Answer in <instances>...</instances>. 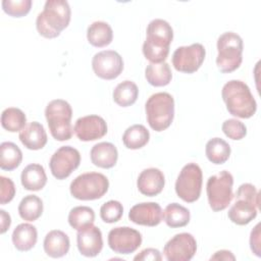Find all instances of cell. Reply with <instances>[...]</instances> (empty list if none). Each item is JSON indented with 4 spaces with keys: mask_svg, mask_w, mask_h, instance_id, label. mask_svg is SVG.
Wrapping results in <instances>:
<instances>
[{
    "mask_svg": "<svg viewBox=\"0 0 261 261\" xmlns=\"http://www.w3.org/2000/svg\"><path fill=\"white\" fill-rule=\"evenodd\" d=\"M234 198H242L245 200H248L252 203H254L258 208L260 206V201H259V193L256 189L255 186L252 184H243L239 187V189L236 192Z\"/></svg>",
    "mask_w": 261,
    "mask_h": 261,
    "instance_id": "38",
    "label": "cell"
},
{
    "mask_svg": "<svg viewBox=\"0 0 261 261\" xmlns=\"http://www.w3.org/2000/svg\"><path fill=\"white\" fill-rule=\"evenodd\" d=\"M203 173L201 167L194 162L186 164L175 181V193L187 203L196 202L201 195Z\"/></svg>",
    "mask_w": 261,
    "mask_h": 261,
    "instance_id": "9",
    "label": "cell"
},
{
    "mask_svg": "<svg viewBox=\"0 0 261 261\" xmlns=\"http://www.w3.org/2000/svg\"><path fill=\"white\" fill-rule=\"evenodd\" d=\"M191 219L190 210L178 203L168 204L163 211V220L171 228L184 227Z\"/></svg>",
    "mask_w": 261,
    "mask_h": 261,
    "instance_id": "29",
    "label": "cell"
},
{
    "mask_svg": "<svg viewBox=\"0 0 261 261\" xmlns=\"http://www.w3.org/2000/svg\"><path fill=\"white\" fill-rule=\"evenodd\" d=\"M70 17L71 10L67 1L48 0L45 2L43 11L37 16V31L44 38H56L68 27Z\"/></svg>",
    "mask_w": 261,
    "mask_h": 261,
    "instance_id": "2",
    "label": "cell"
},
{
    "mask_svg": "<svg viewBox=\"0 0 261 261\" xmlns=\"http://www.w3.org/2000/svg\"><path fill=\"white\" fill-rule=\"evenodd\" d=\"M45 253L51 258H60L66 255L69 251L70 241L68 236L59 229L50 230L43 243Z\"/></svg>",
    "mask_w": 261,
    "mask_h": 261,
    "instance_id": "20",
    "label": "cell"
},
{
    "mask_svg": "<svg viewBox=\"0 0 261 261\" xmlns=\"http://www.w3.org/2000/svg\"><path fill=\"white\" fill-rule=\"evenodd\" d=\"M221 97L227 111L240 118H250L257 110V103L247 84L240 80H231L224 84Z\"/></svg>",
    "mask_w": 261,
    "mask_h": 261,
    "instance_id": "3",
    "label": "cell"
},
{
    "mask_svg": "<svg viewBox=\"0 0 261 261\" xmlns=\"http://www.w3.org/2000/svg\"><path fill=\"white\" fill-rule=\"evenodd\" d=\"M44 210L43 201L36 195H28L18 205V214L25 221H35L41 217Z\"/></svg>",
    "mask_w": 261,
    "mask_h": 261,
    "instance_id": "32",
    "label": "cell"
},
{
    "mask_svg": "<svg viewBox=\"0 0 261 261\" xmlns=\"http://www.w3.org/2000/svg\"><path fill=\"white\" fill-rule=\"evenodd\" d=\"M206 50L200 43H194L190 46H180L172 54V65L180 72L194 73L204 62Z\"/></svg>",
    "mask_w": 261,
    "mask_h": 261,
    "instance_id": "10",
    "label": "cell"
},
{
    "mask_svg": "<svg viewBox=\"0 0 261 261\" xmlns=\"http://www.w3.org/2000/svg\"><path fill=\"white\" fill-rule=\"evenodd\" d=\"M258 207L245 199L238 198L227 212L229 220L238 225H246L256 218Z\"/></svg>",
    "mask_w": 261,
    "mask_h": 261,
    "instance_id": "22",
    "label": "cell"
},
{
    "mask_svg": "<svg viewBox=\"0 0 261 261\" xmlns=\"http://www.w3.org/2000/svg\"><path fill=\"white\" fill-rule=\"evenodd\" d=\"M142 245V234L129 226H117L108 233V246L117 254H130Z\"/></svg>",
    "mask_w": 261,
    "mask_h": 261,
    "instance_id": "12",
    "label": "cell"
},
{
    "mask_svg": "<svg viewBox=\"0 0 261 261\" xmlns=\"http://www.w3.org/2000/svg\"><path fill=\"white\" fill-rule=\"evenodd\" d=\"M150 133L143 124H134L127 127L122 135L123 145L130 150H138L148 144Z\"/></svg>",
    "mask_w": 261,
    "mask_h": 261,
    "instance_id": "30",
    "label": "cell"
},
{
    "mask_svg": "<svg viewBox=\"0 0 261 261\" xmlns=\"http://www.w3.org/2000/svg\"><path fill=\"white\" fill-rule=\"evenodd\" d=\"M128 218L132 222L139 225L156 226L163 219V211L158 203L143 202L130 208Z\"/></svg>",
    "mask_w": 261,
    "mask_h": 261,
    "instance_id": "16",
    "label": "cell"
},
{
    "mask_svg": "<svg viewBox=\"0 0 261 261\" xmlns=\"http://www.w3.org/2000/svg\"><path fill=\"white\" fill-rule=\"evenodd\" d=\"M95 74L103 80H114L123 70L122 57L114 50H104L96 53L92 59Z\"/></svg>",
    "mask_w": 261,
    "mask_h": 261,
    "instance_id": "13",
    "label": "cell"
},
{
    "mask_svg": "<svg viewBox=\"0 0 261 261\" xmlns=\"http://www.w3.org/2000/svg\"><path fill=\"white\" fill-rule=\"evenodd\" d=\"M90 157L95 166L108 169L116 164L118 152L112 143L101 142L92 147Z\"/></svg>",
    "mask_w": 261,
    "mask_h": 261,
    "instance_id": "21",
    "label": "cell"
},
{
    "mask_svg": "<svg viewBox=\"0 0 261 261\" xmlns=\"http://www.w3.org/2000/svg\"><path fill=\"white\" fill-rule=\"evenodd\" d=\"M107 123L103 117L95 114L86 115L76 119L73 132L83 142L96 141L107 134Z\"/></svg>",
    "mask_w": 261,
    "mask_h": 261,
    "instance_id": "15",
    "label": "cell"
},
{
    "mask_svg": "<svg viewBox=\"0 0 261 261\" xmlns=\"http://www.w3.org/2000/svg\"><path fill=\"white\" fill-rule=\"evenodd\" d=\"M147 38L143 44V54L151 63L164 62L169 54L173 30L164 19L151 20L146 30Z\"/></svg>",
    "mask_w": 261,
    "mask_h": 261,
    "instance_id": "1",
    "label": "cell"
},
{
    "mask_svg": "<svg viewBox=\"0 0 261 261\" xmlns=\"http://www.w3.org/2000/svg\"><path fill=\"white\" fill-rule=\"evenodd\" d=\"M22 187L28 191H40L47 184V175L44 167L38 163L27 165L20 174Z\"/></svg>",
    "mask_w": 261,
    "mask_h": 261,
    "instance_id": "23",
    "label": "cell"
},
{
    "mask_svg": "<svg viewBox=\"0 0 261 261\" xmlns=\"http://www.w3.org/2000/svg\"><path fill=\"white\" fill-rule=\"evenodd\" d=\"M233 176L227 170H222L210 176L206 184V193L210 208L215 211H222L230 204L233 193Z\"/></svg>",
    "mask_w": 261,
    "mask_h": 261,
    "instance_id": "8",
    "label": "cell"
},
{
    "mask_svg": "<svg viewBox=\"0 0 261 261\" xmlns=\"http://www.w3.org/2000/svg\"><path fill=\"white\" fill-rule=\"evenodd\" d=\"M0 203L1 205H5L14 198L15 186L10 178L5 177L3 175L0 176Z\"/></svg>",
    "mask_w": 261,
    "mask_h": 261,
    "instance_id": "39",
    "label": "cell"
},
{
    "mask_svg": "<svg viewBox=\"0 0 261 261\" xmlns=\"http://www.w3.org/2000/svg\"><path fill=\"white\" fill-rule=\"evenodd\" d=\"M229 144L220 138L210 139L205 147V154L210 162L216 165L225 163L230 156Z\"/></svg>",
    "mask_w": 261,
    "mask_h": 261,
    "instance_id": "27",
    "label": "cell"
},
{
    "mask_svg": "<svg viewBox=\"0 0 261 261\" xmlns=\"http://www.w3.org/2000/svg\"><path fill=\"white\" fill-rule=\"evenodd\" d=\"M109 189L108 178L100 172H86L76 176L69 186L73 198L91 201L102 198Z\"/></svg>",
    "mask_w": 261,
    "mask_h": 261,
    "instance_id": "7",
    "label": "cell"
},
{
    "mask_svg": "<svg viewBox=\"0 0 261 261\" xmlns=\"http://www.w3.org/2000/svg\"><path fill=\"white\" fill-rule=\"evenodd\" d=\"M32 0H3L2 9L12 17H21L27 15L32 7Z\"/></svg>",
    "mask_w": 261,
    "mask_h": 261,
    "instance_id": "36",
    "label": "cell"
},
{
    "mask_svg": "<svg viewBox=\"0 0 261 261\" xmlns=\"http://www.w3.org/2000/svg\"><path fill=\"white\" fill-rule=\"evenodd\" d=\"M87 39L88 42L94 47H106L113 40V31L105 21H94L88 27Z\"/></svg>",
    "mask_w": 261,
    "mask_h": 261,
    "instance_id": "25",
    "label": "cell"
},
{
    "mask_svg": "<svg viewBox=\"0 0 261 261\" xmlns=\"http://www.w3.org/2000/svg\"><path fill=\"white\" fill-rule=\"evenodd\" d=\"M21 144L29 150H40L47 144L48 138L46 130L38 121L28 123L18 135Z\"/></svg>",
    "mask_w": 261,
    "mask_h": 261,
    "instance_id": "19",
    "label": "cell"
},
{
    "mask_svg": "<svg viewBox=\"0 0 261 261\" xmlns=\"http://www.w3.org/2000/svg\"><path fill=\"white\" fill-rule=\"evenodd\" d=\"M145 77L153 87H164L171 82L172 72L166 62L150 63L145 69Z\"/></svg>",
    "mask_w": 261,
    "mask_h": 261,
    "instance_id": "26",
    "label": "cell"
},
{
    "mask_svg": "<svg viewBox=\"0 0 261 261\" xmlns=\"http://www.w3.org/2000/svg\"><path fill=\"white\" fill-rule=\"evenodd\" d=\"M22 161V152L12 142H3L0 145V168L11 171L17 168Z\"/></svg>",
    "mask_w": 261,
    "mask_h": 261,
    "instance_id": "28",
    "label": "cell"
},
{
    "mask_svg": "<svg viewBox=\"0 0 261 261\" xmlns=\"http://www.w3.org/2000/svg\"><path fill=\"white\" fill-rule=\"evenodd\" d=\"M11 240L12 244L18 251H30L35 247L38 241L37 228L30 223H20L14 228Z\"/></svg>",
    "mask_w": 261,
    "mask_h": 261,
    "instance_id": "24",
    "label": "cell"
},
{
    "mask_svg": "<svg viewBox=\"0 0 261 261\" xmlns=\"http://www.w3.org/2000/svg\"><path fill=\"white\" fill-rule=\"evenodd\" d=\"M81 163V154L71 146L58 148L50 158L49 167L52 175L57 179H65Z\"/></svg>",
    "mask_w": 261,
    "mask_h": 261,
    "instance_id": "11",
    "label": "cell"
},
{
    "mask_svg": "<svg viewBox=\"0 0 261 261\" xmlns=\"http://www.w3.org/2000/svg\"><path fill=\"white\" fill-rule=\"evenodd\" d=\"M134 260H139V261H160L162 260V256L160 254V252L157 249L154 248H147L142 250L138 255H136L134 257Z\"/></svg>",
    "mask_w": 261,
    "mask_h": 261,
    "instance_id": "40",
    "label": "cell"
},
{
    "mask_svg": "<svg viewBox=\"0 0 261 261\" xmlns=\"http://www.w3.org/2000/svg\"><path fill=\"white\" fill-rule=\"evenodd\" d=\"M139 96L138 86L132 81H123L119 83L113 90V101L121 107L133 105Z\"/></svg>",
    "mask_w": 261,
    "mask_h": 261,
    "instance_id": "31",
    "label": "cell"
},
{
    "mask_svg": "<svg viewBox=\"0 0 261 261\" xmlns=\"http://www.w3.org/2000/svg\"><path fill=\"white\" fill-rule=\"evenodd\" d=\"M222 132L224 133V135L231 139V140H242L243 138L246 137L247 135V127L246 125L234 118H230V119H226L221 126Z\"/></svg>",
    "mask_w": 261,
    "mask_h": 261,
    "instance_id": "37",
    "label": "cell"
},
{
    "mask_svg": "<svg viewBox=\"0 0 261 261\" xmlns=\"http://www.w3.org/2000/svg\"><path fill=\"white\" fill-rule=\"evenodd\" d=\"M243 39L233 32H226L217 39L216 65L223 73L238 69L243 61Z\"/></svg>",
    "mask_w": 261,
    "mask_h": 261,
    "instance_id": "6",
    "label": "cell"
},
{
    "mask_svg": "<svg viewBox=\"0 0 261 261\" xmlns=\"http://www.w3.org/2000/svg\"><path fill=\"white\" fill-rule=\"evenodd\" d=\"M210 260H236L234 255L228 250H220L211 256Z\"/></svg>",
    "mask_w": 261,
    "mask_h": 261,
    "instance_id": "42",
    "label": "cell"
},
{
    "mask_svg": "<svg viewBox=\"0 0 261 261\" xmlns=\"http://www.w3.org/2000/svg\"><path fill=\"white\" fill-rule=\"evenodd\" d=\"M250 248H251L252 252L257 257L261 256V250H260V223L256 224V226L251 231Z\"/></svg>",
    "mask_w": 261,
    "mask_h": 261,
    "instance_id": "41",
    "label": "cell"
},
{
    "mask_svg": "<svg viewBox=\"0 0 261 261\" xmlns=\"http://www.w3.org/2000/svg\"><path fill=\"white\" fill-rule=\"evenodd\" d=\"M1 125L10 133L20 132L27 125V116L21 109L8 107L1 113Z\"/></svg>",
    "mask_w": 261,
    "mask_h": 261,
    "instance_id": "33",
    "label": "cell"
},
{
    "mask_svg": "<svg viewBox=\"0 0 261 261\" xmlns=\"http://www.w3.org/2000/svg\"><path fill=\"white\" fill-rule=\"evenodd\" d=\"M76 244L80 253L86 257H95L103 248L102 232L98 226L91 225L77 230Z\"/></svg>",
    "mask_w": 261,
    "mask_h": 261,
    "instance_id": "17",
    "label": "cell"
},
{
    "mask_svg": "<svg viewBox=\"0 0 261 261\" xmlns=\"http://www.w3.org/2000/svg\"><path fill=\"white\" fill-rule=\"evenodd\" d=\"M145 111L148 124L155 132L168 128L174 117V99L166 92L151 95L146 104Z\"/></svg>",
    "mask_w": 261,
    "mask_h": 261,
    "instance_id": "5",
    "label": "cell"
},
{
    "mask_svg": "<svg viewBox=\"0 0 261 261\" xmlns=\"http://www.w3.org/2000/svg\"><path fill=\"white\" fill-rule=\"evenodd\" d=\"M45 117L50 134L56 141L63 142L71 139L73 134L72 109L67 101L62 99L50 101L45 108Z\"/></svg>",
    "mask_w": 261,
    "mask_h": 261,
    "instance_id": "4",
    "label": "cell"
},
{
    "mask_svg": "<svg viewBox=\"0 0 261 261\" xmlns=\"http://www.w3.org/2000/svg\"><path fill=\"white\" fill-rule=\"evenodd\" d=\"M0 216H1V233L6 232V230L9 228L11 224V217L10 215L3 209L0 210Z\"/></svg>",
    "mask_w": 261,
    "mask_h": 261,
    "instance_id": "43",
    "label": "cell"
},
{
    "mask_svg": "<svg viewBox=\"0 0 261 261\" xmlns=\"http://www.w3.org/2000/svg\"><path fill=\"white\" fill-rule=\"evenodd\" d=\"M67 219L72 228L81 230L93 225L95 221V212L89 206H76L69 211Z\"/></svg>",
    "mask_w": 261,
    "mask_h": 261,
    "instance_id": "34",
    "label": "cell"
},
{
    "mask_svg": "<svg viewBox=\"0 0 261 261\" xmlns=\"http://www.w3.org/2000/svg\"><path fill=\"white\" fill-rule=\"evenodd\" d=\"M123 214V207L119 201L110 200L100 208V217L106 223L117 222Z\"/></svg>",
    "mask_w": 261,
    "mask_h": 261,
    "instance_id": "35",
    "label": "cell"
},
{
    "mask_svg": "<svg viewBox=\"0 0 261 261\" xmlns=\"http://www.w3.org/2000/svg\"><path fill=\"white\" fill-rule=\"evenodd\" d=\"M165 185L163 172L155 167L144 169L137 179V187L141 194L147 197L159 195Z\"/></svg>",
    "mask_w": 261,
    "mask_h": 261,
    "instance_id": "18",
    "label": "cell"
},
{
    "mask_svg": "<svg viewBox=\"0 0 261 261\" xmlns=\"http://www.w3.org/2000/svg\"><path fill=\"white\" fill-rule=\"evenodd\" d=\"M196 251V239L189 232L175 234L163 248V254L168 261H190L195 256Z\"/></svg>",
    "mask_w": 261,
    "mask_h": 261,
    "instance_id": "14",
    "label": "cell"
}]
</instances>
